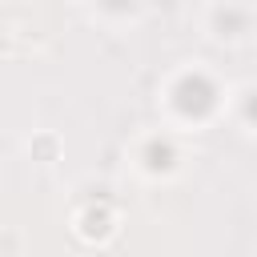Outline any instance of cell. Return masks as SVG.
<instances>
[{"instance_id":"3","label":"cell","mask_w":257,"mask_h":257,"mask_svg":"<svg viewBox=\"0 0 257 257\" xmlns=\"http://www.w3.org/2000/svg\"><path fill=\"white\" fill-rule=\"evenodd\" d=\"M173 161H177V153H173V145L169 141H161V137H153L149 145H145V165L157 173V169H173Z\"/></svg>"},{"instance_id":"1","label":"cell","mask_w":257,"mask_h":257,"mask_svg":"<svg viewBox=\"0 0 257 257\" xmlns=\"http://www.w3.org/2000/svg\"><path fill=\"white\" fill-rule=\"evenodd\" d=\"M217 84L205 76V72H185L177 84H173V104H177V112L181 116H189V120H205L213 108H217Z\"/></svg>"},{"instance_id":"5","label":"cell","mask_w":257,"mask_h":257,"mask_svg":"<svg viewBox=\"0 0 257 257\" xmlns=\"http://www.w3.org/2000/svg\"><path fill=\"white\" fill-rule=\"evenodd\" d=\"M245 120H249V124H257V88L245 96Z\"/></svg>"},{"instance_id":"6","label":"cell","mask_w":257,"mask_h":257,"mask_svg":"<svg viewBox=\"0 0 257 257\" xmlns=\"http://www.w3.org/2000/svg\"><path fill=\"white\" fill-rule=\"evenodd\" d=\"M104 8H108V12H133L137 0H104Z\"/></svg>"},{"instance_id":"4","label":"cell","mask_w":257,"mask_h":257,"mask_svg":"<svg viewBox=\"0 0 257 257\" xmlns=\"http://www.w3.org/2000/svg\"><path fill=\"white\" fill-rule=\"evenodd\" d=\"M108 229H112L108 209H88V213H84V237H104Z\"/></svg>"},{"instance_id":"2","label":"cell","mask_w":257,"mask_h":257,"mask_svg":"<svg viewBox=\"0 0 257 257\" xmlns=\"http://www.w3.org/2000/svg\"><path fill=\"white\" fill-rule=\"evenodd\" d=\"M217 32L221 36H241L245 28H249V12L245 8H237V4H225V8H217Z\"/></svg>"}]
</instances>
